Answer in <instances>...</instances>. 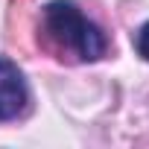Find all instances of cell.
<instances>
[{
  "mask_svg": "<svg viewBox=\"0 0 149 149\" xmlns=\"http://www.w3.org/2000/svg\"><path fill=\"white\" fill-rule=\"evenodd\" d=\"M137 53L149 61V24H143L140 32H137Z\"/></svg>",
  "mask_w": 149,
  "mask_h": 149,
  "instance_id": "obj_3",
  "label": "cell"
},
{
  "mask_svg": "<svg viewBox=\"0 0 149 149\" xmlns=\"http://www.w3.org/2000/svg\"><path fill=\"white\" fill-rule=\"evenodd\" d=\"M26 105V85L12 61L0 58V120H12Z\"/></svg>",
  "mask_w": 149,
  "mask_h": 149,
  "instance_id": "obj_2",
  "label": "cell"
},
{
  "mask_svg": "<svg viewBox=\"0 0 149 149\" xmlns=\"http://www.w3.org/2000/svg\"><path fill=\"white\" fill-rule=\"evenodd\" d=\"M44 26L61 47L73 50L85 61H94L105 53V35L76 9L73 0H53L44 9Z\"/></svg>",
  "mask_w": 149,
  "mask_h": 149,
  "instance_id": "obj_1",
  "label": "cell"
}]
</instances>
